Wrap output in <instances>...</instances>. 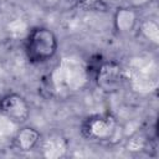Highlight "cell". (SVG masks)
Instances as JSON below:
<instances>
[{"mask_svg": "<svg viewBox=\"0 0 159 159\" xmlns=\"http://www.w3.org/2000/svg\"><path fill=\"white\" fill-rule=\"evenodd\" d=\"M58 47V41L52 30L45 26H35L25 40V55L30 63L39 65L51 60Z\"/></svg>", "mask_w": 159, "mask_h": 159, "instance_id": "6da1fadb", "label": "cell"}, {"mask_svg": "<svg viewBox=\"0 0 159 159\" xmlns=\"http://www.w3.org/2000/svg\"><path fill=\"white\" fill-rule=\"evenodd\" d=\"M117 119L111 114H94L86 118L81 125L82 135L92 142H108L117 133Z\"/></svg>", "mask_w": 159, "mask_h": 159, "instance_id": "7a4b0ae2", "label": "cell"}, {"mask_svg": "<svg viewBox=\"0 0 159 159\" xmlns=\"http://www.w3.org/2000/svg\"><path fill=\"white\" fill-rule=\"evenodd\" d=\"M0 113L14 123L22 124L30 117V106L19 93H6L0 98Z\"/></svg>", "mask_w": 159, "mask_h": 159, "instance_id": "3957f363", "label": "cell"}, {"mask_svg": "<svg viewBox=\"0 0 159 159\" xmlns=\"http://www.w3.org/2000/svg\"><path fill=\"white\" fill-rule=\"evenodd\" d=\"M98 87L104 92H116L120 88L123 82L122 67L114 61L102 62L96 73Z\"/></svg>", "mask_w": 159, "mask_h": 159, "instance_id": "277c9868", "label": "cell"}, {"mask_svg": "<svg viewBox=\"0 0 159 159\" xmlns=\"http://www.w3.org/2000/svg\"><path fill=\"white\" fill-rule=\"evenodd\" d=\"M41 142V134L37 129L32 127H24L21 128L16 135L14 137L12 145L15 149L20 152H30L36 148Z\"/></svg>", "mask_w": 159, "mask_h": 159, "instance_id": "5b68a950", "label": "cell"}, {"mask_svg": "<svg viewBox=\"0 0 159 159\" xmlns=\"http://www.w3.org/2000/svg\"><path fill=\"white\" fill-rule=\"evenodd\" d=\"M135 12L132 9H119L114 17L116 27L119 32H128L133 30L135 25Z\"/></svg>", "mask_w": 159, "mask_h": 159, "instance_id": "8992f818", "label": "cell"}, {"mask_svg": "<svg viewBox=\"0 0 159 159\" xmlns=\"http://www.w3.org/2000/svg\"><path fill=\"white\" fill-rule=\"evenodd\" d=\"M78 1V4H81V5H84V6H92V5H94L98 0H77Z\"/></svg>", "mask_w": 159, "mask_h": 159, "instance_id": "52a82bcc", "label": "cell"}]
</instances>
